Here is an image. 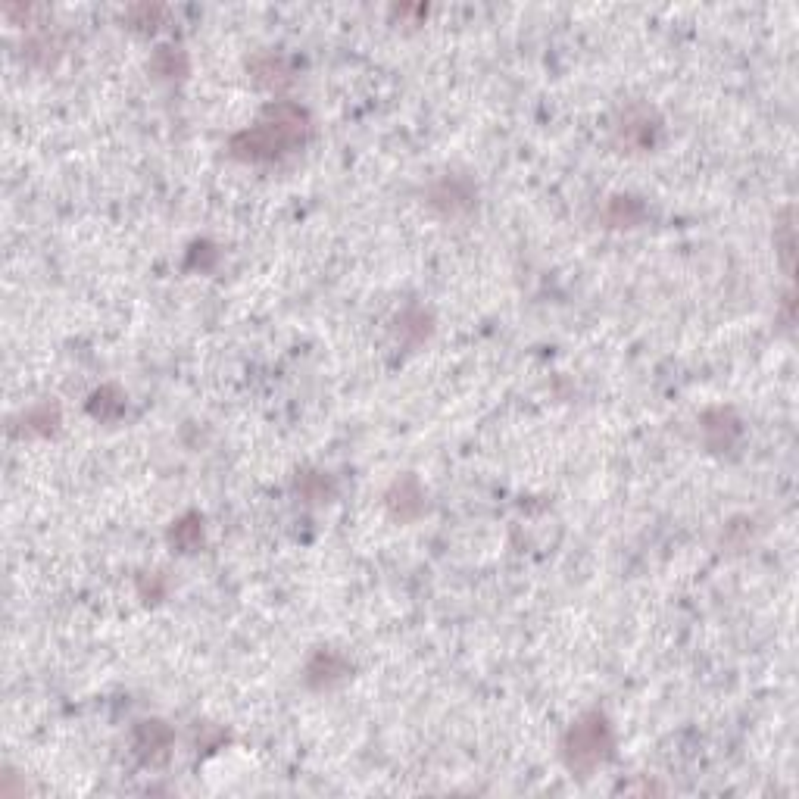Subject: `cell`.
Instances as JSON below:
<instances>
[{"label": "cell", "instance_id": "1", "mask_svg": "<svg viewBox=\"0 0 799 799\" xmlns=\"http://www.w3.org/2000/svg\"><path fill=\"white\" fill-rule=\"evenodd\" d=\"M306 138H309L306 110L297 107V103L278 100L260 116V122L231 138L228 150H231V157L244 163H269V160H281L285 153L300 147Z\"/></svg>", "mask_w": 799, "mask_h": 799}, {"label": "cell", "instance_id": "2", "mask_svg": "<svg viewBox=\"0 0 799 799\" xmlns=\"http://www.w3.org/2000/svg\"><path fill=\"white\" fill-rule=\"evenodd\" d=\"M615 750V734L603 712H584L562 737V759L578 778H590L600 765L609 762Z\"/></svg>", "mask_w": 799, "mask_h": 799}, {"label": "cell", "instance_id": "3", "mask_svg": "<svg viewBox=\"0 0 799 799\" xmlns=\"http://www.w3.org/2000/svg\"><path fill=\"white\" fill-rule=\"evenodd\" d=\"M659 128L662 122L653 107H647V103H631V107L622 110V116L615 119L612 138H615V147H622L628 153H643L656 144Z\"/></svg>", "mask_w": 799, "mask_h": 799}, {"label": "cell", "instance_id": "4", "mask_svg": "<svg viewBox=\"0 0 799 799\" xmlns=\"http://www.w3.org/2000/svg\"><path fill=\"white\" fill-rule=\"evenodd\" d=\"M428 203L441 216L469 213L472 203H475V188H472L469 178H462V175H444V178H437V182L431 185Z\"/></svg>", "mask_w": 799, "mask_h": 799}, {"label": "cell", "instance_id": "5", "mask_svg": "<svg viewBox=\"0 0 799 799\" xmlns=\"http://www.w3.org/2000/svg\"><path fill=\"white\" fill-rule=\"evenodd\" d=\"M384 506L394 515L397 522H416L419 515L425 512V491L416 475H400L388 494H384Z\"/></svg>", "mask_w": 799, "mask_h": 799}, {"label": "cell", "instance_id": "6", "mask_svg": "<svg viewBox=\"0 0 799 799\" xmlns=\"http://www.w3.org/2000/svg\"><path fill=\"white\" fill-rule=\"evenodd\" d=\"M347 675H350V662L334 650H319L306 665V684L313 690H328L334 684H341Z\"/></svg>", "mask_w": 799, "mask_h": 799}, {"label": "cell", "instance_id": "7", "mask_svg": "<svg viewBox=\"0 0 799 799\" xmlns=\"http://www.w3.org/2000/svg\"><path fill=\"white\" fill-rule=\"evenodd\" d=\"M135 750L144 762L157 765L169 756L172 750V731L163 721H141L135 731Z\"/></svg>", "mask_w": 799, "mask_h": 799}, {"label": "cell", "instance_id": "8", "mask_svg": "<svg viewBox=\"0 0 799 799\" xmlns=\"http://www.w3.org/2000/svg\"><path fill=\"white\" fill-rule=\"evenodd\" d=\"M247 69L253 75V82L260 85V88H266V91H285L294 82L288 60L278 57V54H256L247 63Z\"/></svg>", "mask_w": 799, "mask_h": 799}, {"label": "cell", "instance_id": "9", "mask_svg": "<svg viewBox=\"0 0 799 799\" xmlns=\"http://www.w3.org/2000/svg\"><path fill=\"white\" fill-rule=\"evenodd\" d=\"M703 437L712 450H728L740 437V422L731 409H709L703 416Z\"/></svg>", "mask_w": 799, "mask_h": 799}, {"label": "cell", "instance_id": "10", "mask_svg": "<svg viewBox=\"0 0 799 799\" xmlns=\"http://www.w3.org/2000/svg\"><path fill=\"white\" fill-rule=\"evenodd\" d=\"M60 425H63V416L57 403H38L22 412V434H29V437H50V434H57Z\"/></svg>", "mask_w": 799, "mask_h": 799}, {"label": "cell", "instance_id": "11", "mask_svg": "<svg viewBox=\"0 0 799 799\" xmlns=\"http://www.w3.org/2000/svg\"><path fill=\"white\" fill-rule=\"evenodd\" d=\"M643 216H647V210H643V203L637 197H628V194H618L606 203V210H603V219L609 228H634L643 222Z\"/></svg>", "mask_w": 799, "mask_h": 799}, {"label": "cell", "instance_id": "12", "mask_svg": "<svg viewBox=\"0 0 799 799\" xmlns=\"http://www.w3.org/2000/svg\"><path fill=\"white\" fill-rule=\"evenodd\" d=\"M150 69L157 72L160 79H182V75H188V54L175 44H163L157 47V54H153Z\"/></svg>", "mask_w": 799, "mask_h": 799}, {"label": "cell", "instance_id": "13", "mask_svg": "<svg viewBox=\"0 0 799 799\" xmlns=\"http://www.w3.org/2000/svg\"><path fill=\"white\" fill-rule=\"evenodd\" d=\"M172 547H178L182 553H197L203 544V519L197 512H188L185 519H178L169 531Z\"/></svg>", "mask_w": 799, "mask_h": 799}, {"label": "cell", "instance_id": "14", "mask_svg": "<svg viewBox=\"0 0 799 799\" xmlns=\"http://www.w3.org/2000/svg\"><path fill=\"white\" fill-rule=\"evenodd\" d=\"M88 412H91L94 419H100V422H110V419L122 416V412H125V397H122V391L113 388V384H103L100 391L91 394V400H88Z\"/></svg>", "mask_w": 799, "mask_h": 799}, {"label": "cell", "instance_id": "15", "mask_svg": "<svg viewBox=\"0 0 799 799\" xmlns=\"http://www.w3.org/2000/svg\"><path fill=\"white\" fill-rule=\"evenodd\" d=\"M397 334L403 338L406 347H419L431 334V316L425 313V309H406V313L397 319Z\"/></svg>", "mask_w": 799, "mask_h": 799}, {"label": "cell", "instance_id": "16", "mask_svg": "<svg viewBox=\"0 0 799 799\" xmlns=\"http://www.w3.org/2000/svg\"><path fill=\"white\" fill-rule=\"evenodd\" d=\"M297 494H300L306 503H325V500H331V494H334V484H331V478L322 475V472H303V475L297 478Z\"/></svg>", "mask_w": 799, "mask_h": 799}, {"label": "cell", "instance_id": "17", "mask_svg": "<svg viewBox=\"0 0 799 799\" xmlns=\"http://www.w3.org/2000/svg\"><path fill=\"white\" fill-rule=\"evenodd\" d=\"M125 16H128V22H132V25H141V29H153V25H157L166 16V10L157 7V4H141V7H132Z\"/></svg>", "mask_w": 799, "mask_h": 799}]
</instances>
